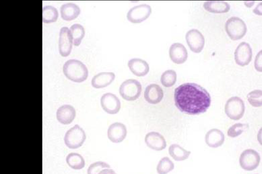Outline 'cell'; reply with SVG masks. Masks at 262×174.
<instances>
[{"instance_id":"obj_33","label":"cell","mask_w":262,"mask_h":174,"mask_svg":"<svg viewBox=\"0 0 262 174\" xmlns=\"http://www.w3.org/2000/svg\"><path fill=\"white\" fill-rule=\"evenodd\" d=\"M98 174H117L112 169L104 168L101 170Z\"/></svg>"},{"instance_id":"obj_22","label":"cell","mask_w":262,"mask_h":174,"mask_svg":"<svg viewBox=\"0 0 262 174\" xmlns=\"http://www.w3.org/2000/svg\"><path fill=\"white\" fill-rule=\"evenodd\" d=\"M80 12L79 7L74 3H66L60 7L61 16L65 20L74 19L78 16Z\"/></svg>"},{"instance_id":"obj_18","label":"cell","mask_w":262,"mask_h":174,"mask_svg":"<svg viewBox=\"0 0 262 174\" xmlns=\"http://www.w3.org/2000/svg\"><path fill=\"white\" fill-rule=\"evenodd\" d=\"M205 139L208 146L212 148H217L224 143L225 136L221 130L214 128L207 132Z\"/></svg>"},{"instance_id":"obj_27","label":"cell","mask_w":262,"mask_h":174,"mask_svg":"<svg viewBox=\"0 0 262 174\" xmlns=\"http://www.w3.org/2000/svg\"><path fill=\"white\" fill-rule=\"evenodd\" d=\"M174 167L173 162L167 157L162 158L157 166L158 174H167L172 171Z\"/></svg>"},{"instance_id":"obj_13","label":"cell","mask_w":262,"mask_h":174,"mask_svg":"<svg viewBox=\"0 0 262 174\" xmlns=\"http://www.w3.org/2000/svg\"><path fill=\"white\" fill-rule=\"evenodd\" d=\"M127 130L125 126L121 122L111 124L107 130V137L114 143L122 142L126 137Z\"/></svg>"},{"instance_id":"obj_26","label":"cell","mask_w":262,"mask_h":174,"mask_svg":"<svg viewBox=\"0 0 262 174\" xmlns=\"http://www.w3.org/2000/svg\"><path fill=\"white\" fill-rule=\"evenodd\" d=\"M58 16L57 10L51 6H46L42 9V21L51 23L56 21Z\"/></svg>"},{"instance_id":"obj_1","label":"cell","mask_w":262,"mask_h":174,"mask_svg":"<svg viewBox=\"0 0 262 174\" xmlns=\"http://www.w3.org/2000/svg\"><path fill=\"white\" fill-rule=\"evenodd\" d=\"M174 100L177 108L189 115L205 112L211 104V97L207 91L193 83H184L176 88Z\"/></svg>"},{"instance_id":"obj_4","label":"cell","mask_w":262,"mask_h":174,"mask_svg":"<svg viewBox=\"0 0 262 174\" xmlns=\"http://www.w3.org/2000/svg\"><path fill=\"white\" fill-rule=\"evenodd\" d=\"M85 139L84 130L78 125H75L66 132L64 141L68 148L76 149L82 145Z\"/></svg>"},{"instance_id":"obj_23","label":"cell","mask_w":262,"mask_h":174,"mask_svg":"<svg viewBox=\"0 0 262 174\" xmlns=\"http://www.w3.org/2000/svg\"><path fill=\"white\" fill-rule=\"evenodd\" d=\"M168 152L170 156L177 161H181L187 159L191 154L190 151L185 150L178 144L170 145Z\"/></svg>"},{"instance_id":"obj_35","label":"cell","mask_w":262,"mask_h":174,"mask_svg":"<svg viewBox=\"0 0 262 174\" xmlns=\"http://www.w3.org/2000/svg\"><path fill=\"white\" fill-rule=\"evenodd\" d=\"M257 139L260 143V144H261V129H260L259 131V132L257 134Z\"/></svg>"},{"instance_id":"obj_11","label":"cell","mask_w":262,"mask_h":174,"mask_svg":"<svg viewBox=\"0 0 262 174\" xmlns=\"http://www.w3.org/2000/svg\"><path fill=\"white\" fill-rule=\"evenodd\" d=\"M102 109L107 113H117L121 107V103L118 97L112 93H106L102 95L100 100Z\"/></svg>"},{"instance_id":"obj_28","label":"cell","mask_w":262,"mask_h":174,"mask_svg":"<svg viewBox=\"0 0 262 174\" xmlns=\"http://www.w3.org/2000/svg\"><path fill=\"white\" fill-rule=\"evenodd\" d=\"M177 81L176 72L172 69L165 71L161 76V82L166 87H170L174 85Z\"/></svg>"},{"instance_id":"obj_19","label":"cell","mask_w":262,"mask_h":174,"mask_svg":"<svg viewBox=\"0 0 262 174\" xmlns=\"http://www.w3.org/2000/svg\"><path fill=\"white\" fill-rule=\"evenodd\" d=\"M130 71L138 77L144 76L149 71V65L144 60L140 58H133L128 62Z\"/></svg>"},{"instance_id":"obj_24","label":"cell","mask_w":262,"mask_h":174,"mask_svg":"<svg viewBox=\"0 0 262 174\" xmlns=\"http://www.w3.org/2000/svg\"><path fill=\"white\" fill-rule=\"evenodd\" d=\"M68 165L72 168L79 170L85 166V161L83 157L79 154L71 153L66 157Z\"/></svg>"},{"instance_id":"obj_12","label":"cell","mask_w":262,"mask_h":174,"mask_svg":"<svg viewBox=\"0 0 262 174\" xmlns=\"http://www.w3.org/2000/svg\"><path fill=\"white\" fill-rule=\"evenodd\" d=\"M72 38L69 29L64 27L61 28L59 38V51L63 57L68 56L71 53L72 47Z\"/></svg>"},{"instance_id":"obj_25","label":"cell","mask_w":262,"mask_h":174,"mask_svg":"<svg viewBox=\"0 0 262 174\" xmlns=\"http://www.w3.org/2000/svg\"><path fill=\"white\" fill-rule=\"evenodd\" d=\"M69 30L73 44L75 46L79 45L84 36L85 31L84 28L80 24L75 23L71 26Z\"/></svg>"},{"instance_id":"obj_16","label":"cell","mask_w":262,"mask_h":174,"mask_svg":"<svg viewBox=\"0 0 262 174\" xmlns=\"http://www.w3.org/2000/svg\"><path fill=\"white\" fill-rule=\"evenodd\" d=\"M144 96L148 103L156 104L162 101L163 97V91L159 85L151 84L146 87Z\"/></svg>"},{"instance_id":"obj_17","label":"cell","mask_w":262,"mask_h":174,"mask_svg":"<svg viewBox=\"0 0 262 174\" xmlns=\"http://www.w3.org/2000/svg\"><path fill=\"white\" fill-rule=\"evenodd\" d=\"M76 116L74 108L70 105H63L57 110L56 117L58 121L62 124L71 123Z\"/></svg>"},{"instance_id":"obj_7","label":"cell","mask_w":262,"mask_h":174,"mask_svg":"<svg viewBox=\"0 0 262 174\" xmlns=\"http://www.w3.org/2000/svg\"><path fill=\"white\" fill-rule=\"evenodd\" d=\"M260 160L259 154L253 149L244 151L239 159L241 167L245 170L251 171L259 165Z\"/></svg>"},{"instance_id":"obj_5","label":"cell","mask_w":262,"mask_h":174,"mask_svg":"<svg viewBox=\"0 0 262 174\" xmlns=\"http://www.w3.org/2000/svg\"><path fill=\"white\" fill-rule=\"evenodd\" d=\"M142 90L140 83L135 79H128L124 81L120 85L119 93L123 98L132 101L137 99Z\"/></svg>"},{"instance_id":"obj_30","label":"cell","mask_w":262,"mask_h":174,"mask_svg":"<svg viewBox=\"0 0 262 174\" xmlns=\"http://www.w3.org/2000/svg\"><path fill=\"white\" fill-rule=\"evenodd\" d=\"M249 103L253 107H259L262 105V91L256 89L253 90L247 94Z\"/></svg>"},{"instance_id":"obj_8","label":"cell","mask_w":262,"mask_h":174,"mask_svg":"<svg viewBox=\"0 0 262 174\" xmlns=\"http://www.w3.org/2000/svg\"><path fill=\"white\" fill-rule=\"evenodd\" d=\"M187 43L191 51L200 53L204 48L205 38L203 34L195 29L188 31L185 36Z\"/></svg>"},{"instance_id":"obj_10","label":"cell","mask_w":262,"mask_h":174,"mask_svg":"<svg viewBox=\"0 0 262 174\" xmlns=\"http://www.w3.org/2000/svg\"><path fill=\"white\" fill-rule=\"evenodd\" d=\"M252 57V48L249 43L242 42L234 52V59L238 65L244 66L248 65Z\"/></svg>"},{"instance_id":"obj_29","label":"cell","mask_w":262,"mask_h":174,"mask_svg":"<svg viewBox=\"0 0 262 174\" xmlns=\"http://www.w3.org/2000/svg\"><path fill=\"white\" fill-rule=\"evenodd\" d=\"M249 128L247 123H237L230 127L227 131L229 137L234 138L238 136Z\"/></svg>"},{"instance_id":"obj_21","label":"cell","mask_w":262,"mask_h":174,"mask_svg":"<svg viewBox=\"0 0 262 174\" xmlns=\"http://www.w3.org/2000/svg\"><path fill=\"white\" fill-rule=\"evenodd\" d=\"M206 10L211 13H223L229 11L230 5L222 1H208L203 4Z\"/></svg>"},{"instance_id":"obj_2","label":"cell","mask_w":262,"mask_h":174,"mask_svg":"<svg viewBox=\"0 0 262 174\" xmlns=\"http://www.w3.org/2000/svg\"><path fill=\"white\" fill-rule=\"evenodd\" d=\"M63 72L68 79L77 83L85 81L88 76V70L85 65L76 59L67 61L63 66Z\"/></svg>"},{"instance_id":"obj_6","label":"cell","mask_w":262,"mask_h":174,"mask_svg":"<svg viewBox=\"0 0 262 174\" xmlns=\"http://www.w3.org/2000/svg\"><path fill=\"white\" fill-rule=\"evenodd\" d=\"M245 106L244 101L240 97L232 96L229 98L225 105V112L231 119L237 120L244 115Z\"/></svg>"},{"instance_id":"obj_31","label":"cell","mask_w":262,"mask_h":174,"mask_svg":"<svg viewBox=\"0 0 262 174\" xmlns=\"http://www.w3.org/2000/svg\"><path fill=\"white\" fill-rule=\"evenodd\" d=\"M110 168V165L103 161H97L91 164L88 168L87 174H98L104 168Z\"/></svg>"},{"instance_id":"obj_34","label":"cell","mask_w":262,"mask_h":174,"mask_svg":"<svg viewBox=\"0 0 262 174\" xmlns=\"http://www.w3.org/2000/svg\"><path fill=\"white\" fill-rule=\"evenodd\" d=\"M253 11L255 13L258 14L259 15H261V3H260L259 5L257 6V7L255 8L254 10H253Z\"/></svg>"},{"instance_id":"obj_3","label":"cell","mask_w":262,"mask_h":174,"mask_svg":"<svg viewBox=\"0 0 262 174\" xmlns=\"http://www.w3.org/2000/svg\"><path fill=\"white\" fill-rule=\"evenodd\" d=\"M225 30L229 37L233 40H239L246 34L247 30L245 22L238 17H231L225 23Z\"/></svg>"},{"instance_id":"obj_20","label":"cell","mask_w":262,"mask_h":174,"mask_svg":"<svg viewBox=\"0 0 262 174\" xmlns=\"http://www.w3.org/2000/svg\"><path fill=\"white\" fill-rule=\"evenodd\" d=\"M115 75L113 72H101L93 77L91 84L93 87L101 88L109 85L114 80Z\"/></svg>"},{"instance_id":"obj_15","label":"cell","mask_w":262,"mask_h":174,"mask_svg":"<svg viewBox=\"0 0 262 174\" xmlns=\"http://www.w3.org/2000/svg\"><path fill=\"white\" fill-rule=\"evenodd\" d=\"M169 55L171 61L178 64L184 63L188 57V53L186 47L180 43H174L171 45Z\"/></svg>"},{"instance_id":"obj_9","label":"cell","mask_w":262,"mask_h":174,"mask_svg":"<svg viewBox=\"0 0 262 174\" xmlns=\"http://www.w3.org/2000/svg\"><path fill=\"white\" fill-rule=\"evenodd\" d=\"M151 12L149 5L141 4L132 7L127 13V19L132 23H140L146 19Z\"/></svg>"},{"instance_id":"obj_32","label":"cell","mask_w":262,"mask_h":174,"mask_svg":"<svg viewBox=\"0 0 262 174\" xmlns=\"http://www.w3.org/2000/svg\"><path fill=\"white\" fill-rule=\"evenodd\" d=\"M261 51H260L257 54L255 61H254V66L255 69L261 72L262 71V66H261Z\"/></svg>"},{"instance_id":"obj_14","label":"cell","mask_w":262,"mask_h":174,"mask_svg":"<svg viewBox=\"0 0 262 174\" xmlns=\"http://www.w3.org/2000/svg\"><path fill=\"white\" fill-rule=\"evenodd\" d=\"M145 142L149 148L157 151L165 149L167 145L164 137L156 132L148 133L145 137Z\"/></svg>"}]
</instances>
